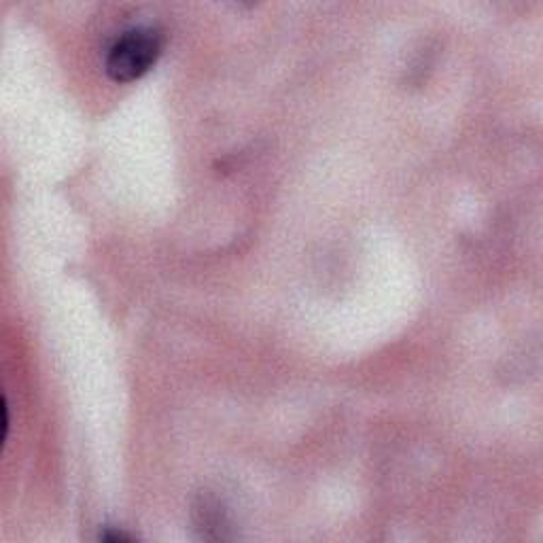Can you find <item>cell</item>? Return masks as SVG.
<instances>
[{
    "mask_svg": "<svg viewBox=\"0 0 543 543\" xmlns=\"http://www.w3.org/2000/svg\"><path fill=\"white\" fill-rule=\"evenodd\" d=\"M102 539H107V541H130L132 538H130V535L117 533V531H109V533H102Z\"/></svg>",
    "mask_w": 543,
    "mask_h": 543,
    "instance_id": "7a4b0ae2",
    "label": "cell"
},
{
    "mask_svg": "<svg viewBox=\"0 0 543 543\" xmlns=\"http://www.w3.org/2000/svg\"><path fill=\"white\" fill-rule=\"evenodd\" d=\"M163 37L153 26H134L121 32L107 51L104 68L110 78L120 83H130L141 78L149 68H153L162 54Z\"/></svg>",
    "mask_w": 543,
    "mask_h": 543,
    "instance_id": "6da1fadb",
    "label": "cell"
}]
</instances>
